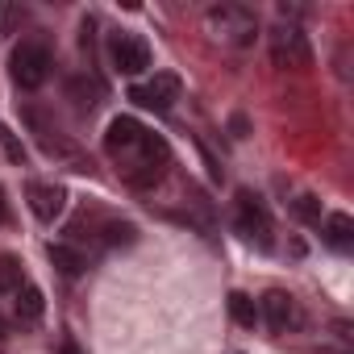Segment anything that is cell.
<instances>
[{"label": "cell", "mask_w": 354, "mask_h": 354, "mask_svg": "<svg viewBox=\"0 0 354 354\" xmlns=\"http://www.w3.org/2000/svg\"><path fill=\"white\" fill-rule=\"evenodd\" d=\"M9 67H13L17 88H30V92H34V88H42L46 75H50V55H46V46H38V42H21V46L13 50Z\"/></svg>", "instance_id": "277c9868"}, {"label": "cell", "mask_w": 354, "mask_h": 354, "mask_svg": "<svg viewBox=\"0 0 354 354\" xmlns=\"http://www.w3.org/2000/svg\"><path fill=\"white\" fill-rule=\"evenodd\" d=\"M100 242L104 246H133L138 242V230L129 221H104L100 225Z\"/></svg>", "instance_id": "5bb4252c"}, {"label": "cell", "mask_w": 354, "mask_h": 354, "mask_svg": "<svg viewBox=\"0 0 354 354\" xmlns=\"http://www.w3.org/2000/svg\"><path fill=\"white\" fill-rule=\"evenodd\" d=\"M234 225H238V234L246 238V242H254L259 250H271V217H267V209L259 205V196H250V192H238V213H234Z\"/></svg>", "instance_id": "3957f363"}, {"label": "cell", "mask_w": 354, "mask_h": 354, "mask_svg": "<svg viewBox=\"0 0 354 354\" xmlns=\"http://www.w3.org/2000/svg\"><path fill=\"white\" fill-rule=\"evenodd\" d=\"M271 63L275 67H292V71H300V67H308L313 63V50H308V38L296 30V26H279V30H271Z\"/></svg>", "instance_id": "5b68a950"}, {"label": "cell", "mask_w": 354, "mask_h": 354, "mask_svg": "<svg viewBox=\"0 0 354 354\" xmlns=\"http://www.w3.org/2000/svg\"><path fill=\"white\" fill-rule=\"evenodd\" d=\"M109 59L121 75H142L150 67V46L138 38V34H113L109 42Z\"/></svg>", "instance_id": "52a82bcc"}, {"label": "cell", "mask_w": 354, "mask_h": 354, "mask_svg": "<svg viewBox=\"0 0 354 354\" xmlns=\"http://www.w3.org/2000/svg\"><path fill=\"white\" fill-rule=\"evenodd\" d=\"M167 162H171L167 142L154 138V133H146V138L138 142V150H129V154L121 158V175H125L129 188H154V184L162 180Z\"/></svg>", "instance_id": "6da1fadb"}, {"label": "cell", "mask_w": 354, "mask_h": 354, "mask_svg": "<svg viewBox=\"0 0 354 354\" xmlns=\"http://www.w3.org/2000/svg\"><path fill=\"white\" fill-rule=\"evenodd\" d=\"M63 201H67V192L59 184H38V180L30 184V209L38 221H55L63 213Z\"/></svg>", "instance_id": "30bf717a"}, {"label": "cell", "mask_w": 354, "mask_h": 354, "mask_svg": "<svg viewBox=\"0 0 354 354\" xmlns=\"http://www.w3.org/2000/svg\"><path fill=\"white\" fill-rule=\"evenodd\" d=\"M63 354H80V350H75V346H71V342H67V346H63Z\"/></svg>", "instance_id": "ffe728a7"}, {"label": "cell", "mask_w": 354, "mask_h": 354, "mask_svg": "<svg viewBox=\"0 0 354 354\" xmlns=\"http://www.w3.org/2000/svg\"><path fill=\"white\" fill-rule=\"evenodd\" d=\"M205 34H213V42L221 46H250L259 34V17L246 5H213L205 13Z\"/></svg>", "instance_id": "7a4b0ae2"}, {"label": "cell", "mask_w": 354, "mask_h": 354, "mask_svg": "<svg viewBox=\"0 0 354 354\" xmlns=\"http://www.w3.org/2000/svg\"><path fill=\"white\" fill-rule=\"evenodd\" d=\"M9 221V201H5V188H0V225Z\"/></svg>", "instance_id": "d6986e66"}, {"label": "cell", "mask_w": 354, "mask_h": 354, "mask_svg": "<svg viewBox=\"0 0 354 354\" xmlns=\"http://www.w3.org/2000/svg\"><path fill=\"white\" fill-rule=\"evenodd\" d=\"M325 242H329L333 250H350V242H354V221H350L346 213H333V217L325 221Z\"/></svg>", "instance_id": "8fae6325"}, {"label": "cell", "mask_w": 354, "mask_h": 354, "mask_svg": "<svg viewBox=\"0 0 354 354\" xmlns=\"http://www.w3.org/2000/svg\"><path fill=\"white\" fill-rule=\"evenodd\" d=\"M42 308H46L42 292H38L34 283H21V292H17V317H21V321H38Z\"/></svg>", "instance_id": "4fadbf2b"}, {"label": "cell", "mask_w": 354, "mask_h": 354, "mask_svg": "<svg viewBox=\"0 0 354 354\" xmlns=\"http://www.w3.org/2000/svg\"><path fill=\"white\" fill-rule=\"evenodd\" d=\"M0 138H5V150H9V158H13V162H21V158H26V150L17 146V138H13L9 129H0Z\"/></svg>", "instance_id": "ac0fdd59"}, {"label": "cell", "mask_w": 354, "mask_h": 354, "mask_svg": "<svg viewBox=\"0 0 354 354\" xmlns=\"http://www.w3.org/2000/svg\"><path fill=\"white\" fill-rule=\"evenodd\" d=\"M230 313H234V321H238V325H246V329H254V325H259V304H254L246 292H230Z\"/></svg>", "instance_id": "9a60e30c"}, {"label": "cell", "mask_w": 354, "mask_h": 354, "mask_svg": "<svg viewBox=\"0 0 354 354\" xmlns=\"http://www.w3.org/2000/svg\"><path fill=\"white\" fill-rule=\"evenodd\" d=\"M142 138H146V129H142L133 117H113V121H109V129H104V150L121 162L129 150H138V142H142Z\"/></svg>", "instance_id": "9c48e42d"}, {"label": "cell", "mask_w": 354, "mask_h": 354, "mask_svg": "<svg viewBox=\"0 0 354 354\" xmlns=\"http://www.w3.org/2000/svg\"><path fill=\"white\" fill-rule=\"evenodd\" d=\"M50 263H55V267H59V271H63L67 279H75V275H80V271L88 267V259H84L80 250L63 246V242H59V246H50Z\"/></svg>", "instance_id": "7c38bea8"}, {"label": "cell", "mask_w": 354, "mask_h": 354, "mask_svg": "<svg viewBox=\"0 0 354 354\" xmlns=\"http://www.w3.org/2000/svg\"><path fill=\"white\" fill-rule=\"evenodd\" d=\"M21 283H26V279H21V263L9 259V254H0V292H13V296H17Z\"/></svg>", "instance_id": "2e32d148"}, {"label": "cell", "mask_w": 354, "mask_h": 354, "mask_svg": "<svg viewBox=\"0 0 354 354\" xmlns=\"http://www.w3.org/2000/svg\"><path fill=\"white\" fill-rule=\"evenodd\" d=\"M259 317H267V325H271L275 333H288V329L300 325V308H296V300H292L288 292H279V288H271V292L263 296Z\"/></svg>", "instance_id": "ba28073f"}, {"label": "cell", "mask_w": 354, "mask_h": 354, "mask_svg": "<svg viewBox=\"0 0 354 354\" xmlns=\"http://www.w3.org/2000/svg\"><path fill=\"white\" fill-rule=\"evenodd\" d=\"M296 217L321 225V201H317V196H300V201H296Z\"/></svg>", "instance_id": "e0dca14e"}, {"label": "cell", "mask_w": 354, "mask_h": 354, "mask_svg": "<svg viewBox=\"0 0 354 354\" xmlns=\"http://www.w3.org/2000/svg\"><path fill=\"white\" fill-rule=\"evenodd\" d=\"M129 100H133V104H142V109L167 113L175 100H180V75L158 71L154 80H146V84H133V88H129Z\"/></svg>", "instance_id": "8992f818"}]
</instances>
